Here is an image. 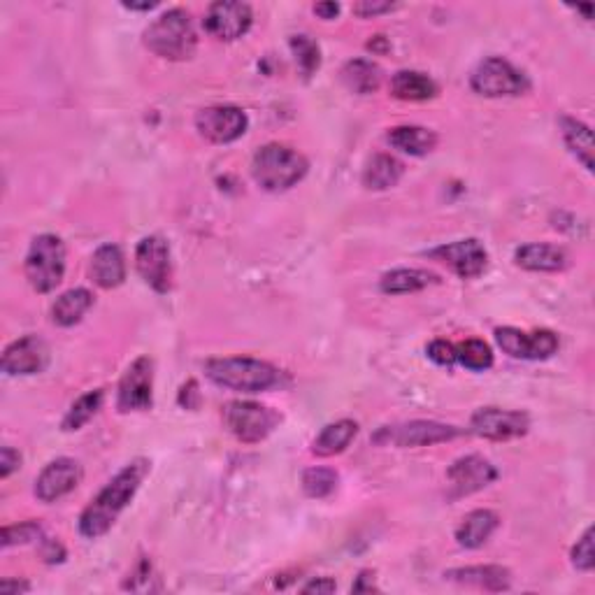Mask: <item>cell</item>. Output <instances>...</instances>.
<instances>
[{
	"instance_id": "cell-24",
	"label": "cell",
	"mask_w": 595,
	"mask_h": 595,
	"mask_svg": "<svg viewBox=\"0 0 595 595\" xmlns=\"http://www.w3.org/2000/svg\"><path fill=\"white\" fill-rule=\"evenodd\" d=\"M433 284H440V277L435 272L421 268H396L379 279V289L386 296H403V293L424 291Z\"/></svg>"
},
{
	"instance_id": "cell-29",
	"label": "cell",
	"mask_w": 595,
	"mask_h": 595,
	"mask_svg": "<svg viewBox=\"0 0 595 595\" xmlns=\"http://www.w3.org/2000/svg\"><path fill=\"white\" fill-rule=\"evenodd\" d=\"M93 307V293L89 289H70L61 293L52 305V321L61 328L80 324L84 314Z\"/></svg>"
},
{
	"instance_id": "cell-23",
	"label": "cell",
	"mask_w": 595,
	"mask_h": 595,
	"mask_svg": "<svg viewBox=\"0 0 595 595\" xmlns=\"http://www.w3.org/2000/svg\"><path fill=\"white\" fill-rule=\"evenodd\" d=\"M391 93L407 103H424L440 93V86L435 84L433 77L419 73V70H398L391 77Z\"/></svg>"
},
{
	"instance_id": "cell-9",
	"label": "cell",
	"mask_w": 595,
	"mask_h": 595,
	"mask_svg": "<svg viewBox=\"0 0 595 595\" xmlns=\"http://www.w3.org/2000/svg\"><path fill=\"white\" fill-rule=\"evenodd\" d=\"M247 112L235 105H212L196 114V128L214 145H231L247 133Z\"/></svg>"
},
{
	"instance_id": "cell-27",
	"label": "cell",
	"mask_w": 595,
	"mask_h": 595,
	"mask_svg": "<svg viewBox=\"0 0 595 595\" xmlns=\"http://www.w3.org/2000/svg\"><path fill=\"white\" fill-rule=\"evenodd\" d=\"M405 175L403 161L391 154H375L363 170V184L370 191H386L396 186Z\"/></svg>"
},
{
	"instance_id": "cell-21",
	"label": "cell",
	"mask_w": 595,
	"mask_h": 595,
	"mask_svg": "<svg viewBox=\"0 0 595 595\" xmlns=\"http://www.w3.org/2000/svg\"><path fill=\"white\" fill-rule=\"evenodd\" d=\"M444 577L456 584L477 586L484 591H507L512 586L510 570L503 565H470V568H456L444 572Z\"/></svg>"
},
{
	"instance_id": "cell-4",
	"label": "cell",
	"mask_w": 595,
	"mask_h": 595,
	"mask_svg": "<svg viewBox=\"0 0 595 595\" xmlns=\"http://www.w3.org/2000/svg\"><path fill=\"white\" fill-rule=\"evenodd\" d=\"M310 170V163L298 149L282 142H270L258 149L252 159V177L263 191L282 193L300 184Z\"/></svg>"
},
{
	"instance_id": "cell-37",
	"label": "cell",
	"mask_w": 595,
	"mask_h": 595,
	"mask_svg": "<svg viewBox=\"0 0 595 595\" xmlns=\"http://www.w3.org/2000/svg\"><path fill=\"white\" fill-rule=\"evenodd\" d=\"M426 354L433 363L451 368V365L456 363V344H451L447 340H433L426 347Z\"/></svg>"
},
{
	"instance_id": "cell-30",
	"label": "cell",
	"mask_w": 595,
	"mask_h": 595,
	"mask_svg": "<svg viewBox=\"0 0 595 595\" xmlns=\"http://www.w3.org/2000/svg\"><path fill=\"white\" fill-rule=\"evenodd\" d=\"M561 135L565 147L570 149V154L582 163V166L593 172V133L591 128L575 117H561Z\"/></svg>"
},
{
	"instance_id": "cell-1",
	"label": "cell",
	"mask_w": 595,
	"mask_h": 595,
	"mask_svg": "<svg viewBox=\"0 0 595 595\" xmlns=\"http://www.w3.org/2000/svg\"><path fill=\"white\" fill-rule=\"evenodd\" d=\"M149 470H152V463L147 458H135L105 484V489H100L80 516V533L86 540H98L117 523L119 514L133 503Z\"/></svg>"
},
{
	"instance_id": "cell-35",
	"label": "cell",
	"mask_w": 595,
	"mask_h": 595,
	"mask_svg": "<svg viewBox=\"0 0 595 595\" xmlns=\"http://www.w3.org/2000/svg\"><path fill=\"white\" fill-rule=\"evenodd\" d=\"M40 537H42L40 523L26 521V523H19V526H5L3 533H0V544H3V549H10V547H17V544L35 542L40 540Z\"/></svg>"
},
{
	"instance_id": "cell-16",
	"label": "cell",
	"mask_w": 595,
	"mask_h": 595,
	"mask_svg": "<svg viewBox=\"0 0 595 595\" xmlns=\"http://www.w3.org/2000/svg\"><path fill=\"white\" fill-rule=\"evenodd\" d=\"M430 258L447 265V268L458 275L461 279H475L482 275L489 265V252H486L484 245L475 238L449 242V245H442L428 252Z\"/></svg>"
},
{
	"instance_id": "cell-20",
	"label": "cell",
	"mask_w": 595,
	"mask_h": 595,
	"mask_svg": "<svg viewBox=\"0 0 595 595\" xmlns=\"http://www.w3.org/2000/svg\"><path fill=\"white\" fill-rule=\"evenodd\" d=\"M89 272H91L93 284L100 286V289H105V291L117 289V286L124 284L126 258H124V252H121V247L112 245V242L98 247L96 254L91 256Z\"/></svg>"
},
{
	"instance_id": "cell-38",
	"label": "cell",
	"mask_w": 595,
	"mask_h": 595,
	"mask_svg": "<svg viewBox=\"0 0 595 595\" xmlns=\"http://www.w3.org/2000/svg\"><path fill=\"white\" fill-rule=\"evenodd\" d=\"M396 3H377V0H363V3L354 5V14L361 19H370V17H379V14L393 12L396 10Z\"/></svg>"
},
{
	"instance_id": "cell-25",
	"label": "cell",
	"mask_w": 595,
	"mask_h": 595,
	"mask_svg": "<svg viewBox=\"0 0 595 595\" xmlns=\"http://www.w3.org/2000/svg\"><path fill=\"white\" fill-rule=\"evenodd\" d=\"M356 435H358V424L351 419H340L335 421V424H328L317 437H314L312 454L321 458L338 456L349 447L351 442H354Z\"/></svg>"
},
{
	"instance_id": "cell-7",
	"label": "cell",
	"mask_w": 595,
	"mask_h": 595,
	"mask_svg": "<svg viewBox=\"0 0 595 595\" xmlns=\"http://www.w3.org/2000/svg\"><path fill=\"white\" fill-rule=\"evenodd\" d=\"M279 421H282V414H277L272 407L252 403V400H233L224 407L226 428L245 444L263 442L279 426Z\"/></svg>"
},
{
	"instance_id": "cell-10",
	"label": "cell",
	"mask_w": 595,
	"mask_h": 595,
	"mask_svg": "<svg viewBox=\"0 0 595 595\" xmlns=\"http://www.w3.org/2000/svg\"><path fill=\"white\" fill-rule=\"evenodd\" d=\"M461 435V430L440 421H410V424L386 426L375 435L377 444H393V447H430V444L449 442Z\"/></svg>"
},
{
	"instance_id": "cell-8",
	"label": "cell",
	"mask_w": 595,
	"mask_h": 595,
	"mask_svg": "<svg viewBox=\"0 0 595 595\" xmlns=\"http://www.w3.org/2000/svg\"><path fill=\"white\" fill-rule=\"evenodd\" d=\"M154 405V361L140 356L128 365L119 382L117 407L119 412H147Z\"/></svg>"
},
{
	"instance_id": "cell-34",
	"label": "cell",
	"mask_w": 595,
	"mask_h": 595,
	"mask_svg": "<svg viewBox=\"0 0 595 595\" xmlns=\"http://www.w3.org/2000/svg\"><path fill=\"white\" fill-rule=\"evenodd\" d=\"M338 489V472L331 468H307L303 472V491L310 498H328Z\"/></svg>"
},
{
	"instance_id": "cell-14",
	"label": "cell",
	"mask_w": 595,
	"mask_h": 595,
	"mask_svg": "<svg viewBox=\"0 0 595 595\" xmlns=\"http://www.w3.org/2000/svg\"><path fill=\"white\" fill-rule=\"evenodd\" d=\"M530 428V417L526 412L503 410V407H482L472 414L470 430L484 440L507 442L523 437Z\"/></svg>"
},
{
	"instance_id": "cell-41",
	"label": "cell",
	"mask_w": 595,
	"mask_h": 595,
	"mask_svg": "<svg viewBox=\"0 0 595 595\" xmlns=\"http://www.w3.org/2000/svg\"><path fill=\"white\" fill-rule=\"evenodd\" d=\"M42 556H45L47 563H61L63 558H66V549H63L56 540H45V549H42Z\"/></svg>"
},
{
	"instance_id": "cell-15",
	"label": "cell",
	"mask_w": 595,
	"mask_h": 595,
	"mask_svg": "<svg viewBox=\"0 0 595 595\" xmlns=\"http://www.w3.org/2000/svg\"><path fill=\"white\" fill-rule=\"evenodd\" d=\"M82 475V465L75 458H56V461L45 465V470L35 479V498L47 505L56 503V500L66 498L68 493H73L80 486Z\"/></svg>"
},
{
	"instance_id": "cell-17",
	"label": "cell",
	"mask_w": 595,
	"mask_h": 595,
	"mask_svg": "<svg viewBox=\"0 0 595 595\" xmlns=\"http://www.w3.org/2000/svg\"><path fill=\"white\" fill-rule=\"evenodd\" d=\"M447 479L451 486V498H465L496 482L498 470L484 456L470 454L451 463V468L447 470Z\"/></svg>"
},
{
	"instance_id": "cell-22",
	"label": "cell",
	"mask_w": 595,
	"mask_h": 595,
	"mask_svg": "<svg viewBox=\"0 0 595 595\" xmlns=\"http://www.w3.org/2000/svg\"><path fill=\"white\" fill-rule=\"evenodd\" d=\"M500 526V516L493 510L470 512L456 528V542L463 549H479L491 540Z\"/></svg>"
},
{
	"instance_id": "cell-13",
	"label": "cell",
	"mask_w": 595,
	"mask_h": 595,
	"mask_svg": "<svg viewBox=\"0 0 595 595\" xmlns=\"http://www.w3.org/2000/svg\"><path fill=\"white\" fill-rule=\"evenodd\" d=\"M496 342L507 356L521 361H547L558 351V335L547 328L533 333H523L512 326L496 328Z\"/></svg>"
},
{
	"instance_id": "cell-18",
	"label": "cell",
	"mask_w": 595,
	"mask_h": 595,
	"mask_svg": "<svg viewBox=\"0 0 595 595\" xmlns=\"http://www.w3.org/2000/svg\"><path fill=\"white\" fill-rule=\"evenodd\" d=\"M3 372L10 377L38 375L49 365V347L38 335H24V338L7 344L3 351Z\"/></svg>"
},
{
	"instance_id": "cell-12",
	"label": "cell",
	"mask_w": 595,
	"mask_h": 595,
	"mask_svg": "<svg viewBox=\"0 0 595 595\" xmlns=\"http://www.w3.org/2000/svg\"><path fill=\"white\" fill-rule=\"evenodd\" d=\"M135 268L147 286L156 293H168L172 286V261L170 247L161 235H147L135 249Z\"/></svg>"
},
{
	"instance_id": "cell-33",
	"label": "cell",
	"mask_w": 595,
	"mask_h": 595,
	"mask_svg": "<svg viewBox=\"0 0 595 595\" xmlns=\"http://www.w3.org/2000/svg\"><path fill=\"white\" fill-rule=\"evenodd\" d=\"M456 363L465 365L468 370L484 372L493 365V351L484 340H465L456 344Z\"/></svg>"
},
{
	"instance_id": "cell-19",
	"label": "cell",
	"mask_w": 595,
	"mask_h": 595,
	"mask_svg": "<svg viewBox=\"0 0 595 595\" xmlns=\"http://www.w3.org/2000/svg\"><path fill=\"white\" fill-rule=\"evenodd\" d=\"M514 261L519 268L530 272H561L570 265V256L563 247L549 242H530L514 252Z\"/></svg>"
},
{
	"instance_id": "cell-32",
	"label": "cell",
	"mask_w": 595,
	"mask_h": 595,
	"mask_svg": "<svg viewBox=\"0 0 595 595\" xmlns=\"http://www.w3.org/2000/svg\"><path fill=\"white\" fill-rule=\"evenodd\" d=\"M291 54L296 59V66L300 70V75L305 80H310L312 75H317V70L321 68V49L317 42H314L310 35H293L289 40Z\"/></svg>"
},
{
	"instance_id": "cell-42",
	"label": "cell",
	"mask_w": 595,
	"mask_h": 595,
	"mask_svg": "<svg viewBox=\"0 0 595 595\" xmlns=\"http://www.w3.org/2000/svg\"><path fill=\"white\" fill-rule=\"evenodd\" d=\"M340 10H342L340 3H317V5H314V14H319V17L326 19V21L338 17Z\"/></svg>"
},
{
	"instance_id": "cell-44",
	"label": "cell",
	"mask_w": 595,
	"mask_h": 595,
	"mask_svg": "<svg viewBox=\"0 0 595 595\" xmlns=\"http://www.w3.org/2000/svg\"><path fill=\"white\" fill-rule=\"evenodd\" d=\"M386 38H382V35H377L375 40L368 42V49H372V52H386Z\"/></svg>"
},
{
	"instance_id": "cell-5",
	"label": "cell",
	"mask_w": 595,
	"mask_h": 595,
	"mask_svg": "<svg viewBox=\"0 0 595 595\" xmlns=\"http://www.w3.org/2000/svg\"><path fill=\"white\" fill-rule=\"evenodd\" d=\"M26 279L38 293H52L66 275V245L59 235L45 233L31 242L26 254Z\"/></svg>"
},
{
	"instance_id": "cell-2",
	"label": "cell",
	"mask_w": 595,
	"mask_h": 595,
	"mask_svg": "<svg viewBox=\"0 0 595 595\" xmlns=\"http://www.w3.org/2000/svg\"><path fill=\"white\" fill-rule=\"evenodd\" d=\"M205 375L212 384L221 386V389L240 393L270 391L282 379V372L275 365L252 356L212 358V361L205 363Z\"/></svg>"
},
{
	"instance_id": "cell-6",
	"label": "cell",
	"mask_w": 595,
	"mask_h": 595,
	"mask_svg": "<svg viewBox=\"0 0 595 595\" xmlns=\"http://www.w3.org/2000/svg\"><path fill=\"white\" fill-rule=\"evenodd\" d=\"M470 89L484 98H514L530 89V80L503 56H489L472 70Z\"/></svg>"
},
{
	"instance_id": "cell-39",
	"label": "cell",
	"mask_w": 595,
	"mask_h": 595,
	"mask_svg": "<svg viewBox=\"0 0 595 595\" xmlns=\"http://www.w3.org/2000/svg\"><path fill=\"white\" fill-rule=\"evenodd\" d=\"M21 468V454L12 447H3L0 449V477L7 479L12 472H17Z\"/></svg>"
},
{
	"instance_id": "cell-40",
	"label": "cell",
	"mask_w": 595,
	"mask_h": 595,
	"mask_svg": "<svg viewBox=\"0 0 595 595\" xmlns=\"http://www.w3.org/2000/svg\"><path fill=\"white\" fill-rule=\"evenodd\" d=\"M335 589H338V584L331 577H319L312 579L310 584H305L303 593H335Z\"/></svg>"
},
{
	"instance_id": "cell-28",
	"label": "cell",
	"mask_w": 595,
	"mask_h": 595,
	"mask_svg": "<svg viewBox=\"0 0 595 595\" xmlns=\"http://www.w3.org/2000/svg\"><path fill=\"white\" fill-rule=\"evenodd\" d=\"M386 140L393 149L410 156H426L437 147V135L424 126H396Z\"/></svg>"
},
{
	"instance_id": "cell-43",
	"label": "cell",
	"mask_w": 595,
	"mask_h": 595,
	"mask_svg": "<svg viewBox=\"0 0 595 595\" xmlns=\"http://www.w3.org/2000/svg\"><path fill=\"white\" fill-rule=\"evenodd\" d=\"M0 591H3V593H24V591H31V584H28V582H10V579H5V582H0Z\"/></svg>"
},
{
	"instance_id": "cell-36",
	"label": "cell",
	"mask_w": 595,
	"mask_h": 595,
	"mask_svg": "<svg viewBox=\"0 0 595 595\" xmlns=\"http://www.w3.org/2000/svg\"><path fill=\"white\" fill-rule=\"evenodd\" d=\"M572 565L579 572H591L595 565V554H593V528H586L584 535L579 537L575 547H572Z\"/></svg>"
},
{
	"instance_id": "cell-45",
	"label": "cell",
	"mask_w": 595,
	"mask_h": 595,
	"mask_svg": "<svg viewBox=\"0 0 595 595\" xmlns=\"http://www.w3.org/2000/svg\"><path fill=\"white\" fill-rule=\"evenodd\" d=\"M126 10H135V12H149L154 10L156 3H142V5H135V3H124Z\"/></svg>"
},
{
	"instance_id": "cell-3",
	"label": "cell",
	"mask_w": 595,
	"mask_h": 595,
	"mask_svg": "<svg viewBox=\"0 0 595 595\" xmlns=\"http://www.w3.org/2000/svg\"><path fill=\"white\" fill-rule=\"evenodd\" d=\"M142 42L159 59L189 61L196 54L198 35L191 14L182 7H172L145 28Z\"/></svg>"
},
{
	"instance_id": "cell-26",
	"label": "cell",
	"mask_w": 595,
	"mask_h": 595,
	"mask_svg": "<svg viewBox=\"0 0 595 595\" xmlns=\"http://www.w3.org/2000/svg\"><path fill=\"white\" fill-rule=\"evenodd\" d=\"M340 80L351 93L358 96H370L382 86V68L368 59H354L344 63L340 70Z\"/></svg>"
},
{
	"instance_id": "cell-31",
	"label": "cell",
	"mask_w": 595,
	"mask_h": 595,
	"mask_svg": "<svg viewBox=\"0 0 595 595\" xmlns=\"http://www.w3.org/2000/svg\"><path fill=\"white\" fill-rule=\"evenodd\" d=\"M103 400H105V393L100 389L89 391L77 398L75 403L70 405L66 419H63L61 424L63 430H66V433H73V430H80L82 426L89 424V421L100 412V407H103Z\"/></svg>"
},
{
	"instance_id": "cell-11",
	"label": "cell",
	"mask_w": 595,
	"mask_h": 595,
	"mask_svg": "<svg viewBox=\"0 0 595 595\" xmlns=\"http://www.w3.org/2000/svg\"><path fill=\"white\" fill-rule=\"evenodd\" d=\"M254 24L252 5L233 3V0H219L207 7L203 19L205 31L219 42H235L245 38Z\"/></svg>"
}]
</instances>
